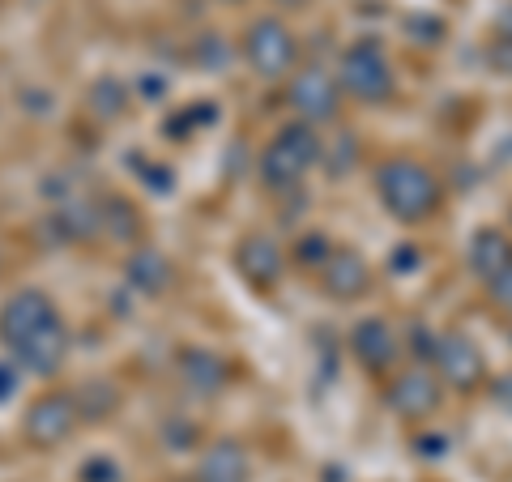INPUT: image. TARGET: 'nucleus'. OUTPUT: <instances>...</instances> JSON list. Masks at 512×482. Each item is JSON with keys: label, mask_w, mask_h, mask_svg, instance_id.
I'll list each match as a JSON object with an SVG mask.
<instances>
[{"label": "nucleus", "mask_w": 512, "mask_h": 482, "mask_svg": "<svg viewBox=\"0 0 512 482\" xmlns=\"http://www.w3.org/2000/svg\"><path fill=\"white\" fill-rule=\"evenodd\" d=\"M376 197L393 222L419 227V222H431L440 214L444 184L427 163H419V158H410V154H397L376 167Z\"/></svg>", "instance_id": "nucleus-1"}, {"label": "nucleus", "mask_w": 512, "mask_h": 482, "mask_svg": "<svg viewBox=\"0 0 512 482\" xmlns=\"http://www.w3.org/2000/svg\"><path fill=\"white\" fill-rule=\"evenodd\" d=\"M239 60H244V69L252 77H261V82H286L303 64V43L286 18L261 13V18H252L239 30Z\"/></svg>", "instance_id": "nucleus-2"}, {"label": "nucleus", "mask_w": 512, "mask_h": 482, "mask_svg": "<svg viewBox=\"0 0 512 482\" xmlns=\"http://www.w3.org/2000/svg\"><path fill=\"white\" fill-rule=\"evenodd\" d=\"M320 146H325L320 128L303 124V120H286L278 133L265 141L256 175H261V184L269 192H291L308 180V171L320 163Z\"/></svg>", "instance_id": "nucleus-3"}, {"label": "nucleus", "mask_w": 512, "mask_h": 482, "mask_svg": "<svg viewBox=\"0 0 512 482\" xmlns=\"http://www.w3.org/2000/svg\"><path fill=\"white\" fill-rule=\"evenodd\" d=\"M338 86L350 103H363V107H380V103H389L393 99V90H397V69H393V60L389 52L376 43V39H355L342 52L338 60Z\"/></svg>", "instance_id": "nucleus-4"}, {"label": "nucleus", "mask_w": 512, "mask_h": 482, "mask_svg": "<svg viewBox=\"0 0 512 482\" xmlns=\"http://www.w3.org/2000/svg\"><path fill=\"white\" fill-rule=\"evenodd\" d=\"M82 423L86 414L73 389H43L22 414V440L30 448H39V453H52V448L69 444Z\"/></svg>", "instance_id": "nucleus-5"}, {"label": "nucleus", "mask_w": 512, "mask_h": 482, "mask_svg": "<svg viewBox=\"0 0 512 482\" xmlns=\"http://www.w3.org/2000/svg\"><path fill=\"white\" fill-rule=\"evenodd\" d=\"M342 103L346 94L338 86V73L320 69V64H299L286 77V107L295 111V120L312 124V128H329L342 120Z\"/></svg>", "instance_id": "nucleus-6"}, {"label": "nucleus", "mask_w": 512, "mask_h": 482, "mask_svg": "<svg viewBox=\"0 0 512 482\" xmlns=\"http://www.w3.org/2000/svg\"><path fill=\"white\" fill-rule=\"evenodd\" d=\"M380 397L402 423H427L444 406V384L431 367L414 363V367H397L393 376H384Z\"/></svg>", "instance_id": "nucleus-7"}, {"label": "nucleus", "mask_w": 512, "mask_h": 482, "mask_svg": "<svg viewBox=\"0 0 512 482\" xmlns=\"http://www.w3.org/2000/svg\"><path fill=\"white\" fill-rule=\"evenodd\" d=\"M431 372L440 376L444 389L453 393H478L487 384V355L470 333H440L436 355H431Z\"/></svg>", "instance_id": "nucleus-8"}, {"label": "nucleus", "mask_w": 512, "mask_h": 482, "mask_svg": "<svg viewBox=\"0 0 512 482\" xmlns=\"http://www.w3.org/2000/svg\"><path fill=\"white\" fill-rule=\"evenodd\" d=\"M60 325V308L52 303V295L39 291V286H22L0 303V346L18 350L30 337H39L43 329Z\"/></svg>", "instance_id": "nucleus-9"}, {"label": "nucleus", "mask_w": 512, "mask_h": 482, "mask_svg": "<svg viewBox=\"0 0 512 482\" xmlns=\"http://www.w3.org/2000/svg\"><path fill=\"white\" fill-rule=\"evenodd\" d=\"M346 346H350V359H355L363 372H372V376H393L397 363H402V333H397L389 320H380V316L355 320Z\"/></svg>", "instance_id": "nucleus-10"}, {"label": "nucleus", "mask_w": 512, "mask_h": 482, "mask_svg": "<svg viewBox=\"0 0 512 482\" xmlns=\"http://www.w3.org/2000/svg\"><path fill=\"white\" fill-rule=\"evenodd\" d=\"M316 282H320V291H325L333 303H359V299L372 295L376 273H372V265H367L363 252L333 244V252L316 269Z\"/></svg>", "instance_id": "nucleus-11"}, {"label": "nucleus", "mask_w": 512, "mask_h": 482, "mask_svg": "<svg viewBox=\"0 0 512 482\" xmlns=\"http://www.w3.org/2000/svg\"><path fill=\"white\" fill-rule=\"evenodd\" d=\"M235 269L252 291H274V286L286 278V248L274 235L252 231L235 244Z\"/></svg>", "instance_id": "nucleus-12"}, {"label": "nucleus", "mask_w": 512, "mask_h": 482, "mask_svg": "<svg viewBox=\"0 0 512 482\" xmlns=\"http://www.w3.org/2000/svg\"><path fill=\"white\" fill-rule=\"evenodd\" d=\"M175 380H180V389L188 397L214 401L231 384V363L210 346H188V350H180V359H175Z\"/></svg>", "instance_id": "nucleus-13"}, {"label": "nucleus", "mask_w": 512, "mask_h": 482, "mask_svg": "<svg viewBox=\"0 0 512 482\" xmlns=\"http://www.w3.org/2000/svg\"><path fill=\"white\" fill-rule=\"evenodd\" d=\"M13 363H18V372H30V376H56L64 359H69V329H64V320L52 329H43L39 337H30L26 346L9 350Z\"/></svg>", "instance_id": "nucleus-14"}, {"label": "nucleus", "mask_w": 512, "mask_h": 482, "mask_svg": "<svg viewBox=\"0 0 512 482\" xmlns=\"http://www.w3.org/2000/svg\"><path fill=\"white\" fill-rule=\"evenodd\" d=\"M192 482H252V453L239 440H214L201 453Z\"/></svg>", "instance_id": "nucleus-15"}, {"label": "nucleus", "mask_w": 512, "mask_h": 482, "mask_svg": "<svg viewBox=\"0 0 512 482\" xmlns=\"http://www.w3.org/2000/svg\"><path fill=\"white\" fill-rule=\"evenodd\" d=\"M124 278H128V286H137L141 295L158 299V295H167L175 286V265H171V256L163 248L146 244V248H137L124 261Z\"/></svg>", "instance_id": "nucleus-16"}, {"label": "nucleus", "mask_w": 512, "mask_h": 482, "mask_svg": "<svg viewBox=\"0 0 512 482\" xmlns=\"http://www.w3.org/2000/svg\"><path fill=\"white\" fill-rule=\"evenodd\" d=\"M470 269L478 273V282H495L504 278V273L512 269V235L508 231H495V227H483L474 231L470 239Z\"/></svg>", "instance_id": "nucleus-17"}, {"label": "nucleus", "mask_w": 512, "mask_h": 482, "mask_svg": "<svg viewBox=\"0 0 512 482\" xmlns=\"http://www.w3.org/2000/svg\"><path fill=\"white\" fill-rule=\"evenodd\" d=\"M99 210H103V235H116L120 244H133L141 235V214L133 210V201L107 197V201H99Z\"/></svg>", "instance_id": "nucleus-18"}, {"label": "nucleus", "mask_w": 512, "mask_h": 482, "mask_svg": "<svg viewBox=\"0 0 512 482\" xmlns=\"http://www.w3.org/2000/svg\"><path fill=\"white\" fill-rule=\"evenodd\" d=\"M77 401H82L86 419H107V414L120 406V393L111 389V380H90L86 393H77Z\"/></svg>", "instance_id": "nucleus-19"}, {"label": "nucleus", "mask_w": 512, "mask_h": 482, "mask_svg": "<svg viewBox=\"0 0 512 482\" xmlns=\"http://www.w3.org/2000/svg\"><path fill=\"white\" fill-rule=\"evenodd\" d=\"M487 64L491 73L512 77V30H495V39L487 43Z\"/></svg>", "instance_id": "nucleus-20"}, {"label": "nucleus", "mask_w": 512, "mask_h": 482, "mask_svg": "<svg viewBox=\"0 0 512 482\" xmlns=\"http://www.w3.org/2000/svg\"><path fill=\"white\" fill-rule=\"evenodd\" d=\"M487 295H491V303H495V308H504V312L512 316V269L504 273V278L487 282Z\"/></svg>", "instance_id": "nucleus-21"}, {"label": "nucleus", "mask_w": 512, "mask_h": 482, "mask_svg": "<svg viewBox=\"0 0 512 482\" xmlns=\"http://www.w3.org/2000/svg\"><path fill=\"white\" fill-rule=\"evenodd\" d=\"M82 482H120V470L111 461H90L82 465Z\"/></svg>", "instance_id": "nucleus-22"}, {"label": "nucleus", "mask_w": 512, "mask_h": 482, "mask_svg": "<svg viewBox=\"0 0 512 482\" xmlns=\"http://www.w3.org/2000/svg\"><path fill=\"white\" fill-rule=\"evenodd\" d=\"M491 401H495L500 410H508V414H512V372L491 384Z\"/></svg>", "instance_id": "nucleus-23"}, {"label": "nucleus", "mask_w": 512, "mask_h": 482, "mask_svg": "<svg viewBox=\"0 0 512 482\" xmlns=\"http://www.w3.org/2000/svg\"><path fill=\"white\" fill-rule=\"evenodd\" d=\"M18 393V363H0V401Z\"/></svg>", "instance_id": "nucleus-24"}, {"label": "nucleus", "mask_w": 512, "mask_h": 482, "mask_svg": "<svg viewBox=\"0 0 512 482\" xmlns=\"http://www.w3.org/2000/svg\"><path fill=\"white\" fill-rule=\"evenodd\" d=\"M218 5H244V0H218Z\"/></svg>", "instance_id": "nucleus-25"}, {"label": "nucleus", "mask_w": 512, "mask_h": 482, "mask_svg": "<svg viewBox=\"0 0 512 482\" xmlns=\"http://www.w3.org/2000/svg\"><path fill=\"white\" fill-rule=\"evenodd\" d=\"M0 269H5V252H0Z\"/></svg>", "instance_id": "nucleus-26"}]
</instances>
